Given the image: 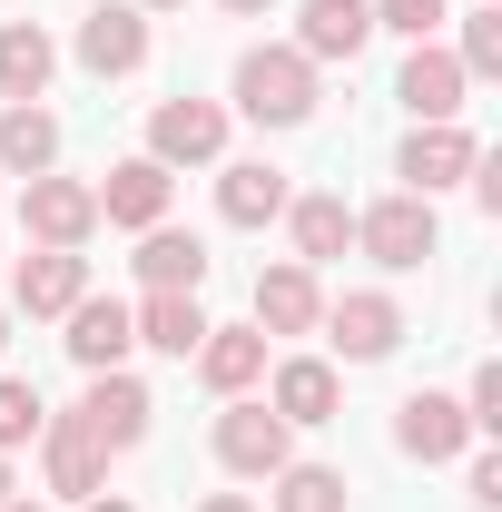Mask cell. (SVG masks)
I'll return each mask as SVG.
<instances>
[{
  "label": "cell",
  "instance_id": "cell-1",
  "mask_svg": "<svg viewBox=\"0 0 502 512\" xmlns=\"http://www.w3.org/2000/svg\"><path fill=\"white\" fill-rule=\"evenodd\" d=\"M237 109H247L256 128L315 119V60L306 50H247V60H237Z\"/></svg>",
  "mask_w": 502,
  "mask_h": 512
},
{
  "label": "cell",
  "instance_id": "cell-2",
  "mask_svg": "<svg viewBox=\"0 0 502 512\" xmlns=\"http://www.w3.org/2000/svg\"><path fill=\"white\" fill-rule=\"evenodd\" d=\"M217 463L247 473V483H276V473L296 463V424L266 414L256 394H227V414H217Z\"/></svg>",
  "mask_w": 502,
  "mask_h": 512
},
{
  "label": "cell",
  "instance_id": "cell-3",
  "mask_svg": "<svg viewBox=\"0 0 502 512\" xmlns=\"http://www.w3.org/2000/svg\"><path fill=\"white\" fill-rule=\"evenodd\" d=\"M355 247L375 256V266H394V276H404V266H424V256L443 247V217H434V197H375V207H365V217H355Z\"/></svg>",
  "mask_w": 502,
  "mask_h": 512
},
{
  "label": "cell",
  "instance_id": "cell-4",
  "mask_svg": "<svg viewBox=\"0 0 502 512\" xmlns=\"http://www.w3.org/2000/svg\"><path fill=\"white\" fill-rule=\"evenodd\" d=\"M20 227H30V247H89V227H99V197L89 178H20Z\"/></svg>",
  "mask_w": 502,
  "mask_h": 512
},
{
  "label": "cell",
  "instance_id": "cell-5",
  "mask_svg": "<svg viewBox=\"0 0 502 512\" xmlns=\"http://www.w3.org/2000/svg\"><path fill=\"white\" fill-rule=\"evenodd\" d=\"M148 158H158V168H207V158H227V109H217V99H158V109H148Z\"/></svg>",
  "mask_w": 502,
  "mask_h": 512
},
{
  "label": "cell",
  "instance_id": "cell-6",
  "mask_svg": "<svg viewBox=\"0 0 502 512\" xmlns=\"http://www.w3.org/2000/svg\"><path fill=\"white\" fill-rule=\"evenodd\" d=\"M315 325L335 335V355H345V365H384V355L404 345V306H394V296H375V286L335 296V306H325Z\"/></svg>",
  "mask_w": 502,
  "mask_h": 512
},
{
  "label": "cell",
  "instance_id": "cell-7",
  "mask_svg": "<svg viewBox=\"0 0 502 512\" xmlns=\"http://www.w3.org/2000/svg\"><path fill=\"white\" fill-rule=\"evenodd\" d=\"M79 69H89V79L148 69V10H138V0H99V10L79 20Z\"/></svg>",
  "mask_w": 502,
  "mask_h": 512
},
{
  "label": "cell",
  "instance_id": "cell-8",
  "mask_svg": "<svg viewBox=\"0 0 502 512\" xmlns=\"http://www.w3.org/2000/svg\"><path fill=\"white\" fill-rule=\"evenodd\" d=\"M148 384L128 375V365H109V375H89V394H79V424L99 434V453H128V444H148Z\"/></svg>",
  "mask_w": 502,
  "mask_h": 512
},
{
  "label": "cell",
  "instance_id": "cell-9",
  "mask_svg": "<svg viewBox=\"0 0 502 512\" xmlns=\"http://www.w3.org/2000/svg\"><path fill=\"white\" fill-rule=\"evenodd\" d=\"M40 463H50V493H69V503L109 493V453H99V434H89L79 414H50V424H40Z\"/></svg>",
  "mask_w": 502,
  "mask_h": 512
},
{
  "label": "cell",
  "instance_id": "cell-10",
  "mask_svg": "<svg viewBox=\"0 0 502 512\" xmlns=\"http://www.w3.org/2000/svg\"><path fill=\"white\" fill-rule=\"evenodd\" d=\"M168 188H178V178H168L158 158H119L89 197H99V217H109V227H138V237H148V227H168Z\"/></svg>",
  "mask_w": 502,
  "mask_h": 512
},
{
  "label": "cell",
  "instance_id": "cell-11",
  "mask_svg": "<svg viewBox=\"0 0 502 512\" xmlns=\"http://www.w3.org/2000/svg\"><path fill=\"white\" fill-rule=\"evenodd\" d=\"M69 365H79V375H109V365H128V345H138V325H128V306L119 296H79V306H69Z\"/></svg>",
  "mask_w": 502,
  "mask_h": 512
},
{
  "label": "cell",
  "instance_id": "cell-12",
  "mask_svg": "<svg viewBox=\"0 0 502 512\" xmlns=\"http://www.w3.org/2000/svg\"><path fill=\"white\" fill-rule=\"evenodd\" d=\"M473 158H483V148H473L453 119H424L414 138H404L394 168H404V188H414V197H434V188H453V178H473Z\"/></svg>",
  "mask_w": 502,
  "mask_h": 512
},
{
  "label": "cell",
  "instance_id": "cell-13",
  "mask_svg": "<svg viewBox=\"0 0 502 512\" xmlns=\"http://www.w3.org/2000/svg\"><path fill=\"white\" fill-rule=\"evenodd\" d=\"M10 296H20L30 316H69V306L89 296V256H79V247H30L20 276H10Z\"/></svg>",
  "mask_w": 502,
  "mask_h": 512
},
{
  "label": "cell",
  "instance_id": "cell-14",
  "mask_svg": "<svg viewBox=\"0 0 502 512\" xmlns=\"http://www.w3.org/2000/svg\"><path fill=\"white\" fill-rule=\"evenodd\" d=\"M463 89H473L463 60L434 50V40H414V60H404V79H394V99L414 109V128H424V119H463Z\"/></svg>",
  "mask_w": 502,
  "mask_h": 512
},
{
  "label": "cell",
  "instance_id": "cell-15",
  "mask_svg": "<svg viewBox=\"0 0 502 512\" xmlns=\"http://www.w3.org/2000/svg\"><path fill=\"white\" fill-rule=\"evenodd\" d=\"M197 375H207V394H256L266 384V335L256 325H207L197 335Z\"/></svg>",
  "mask_w": 502,
  "mask_h": 512
},
{
  "label": "cell",
  "instance_id": "cell-16",
  "mask_svg": "<svg viewBox=\"0 0 502 512\" xmlns=\"http://www.w3.org/2000/svg\"><path fill=\"white\" fill-rule=\"evenodd\" d=\"M394 444L414 453V463H453V453L473 444V424H463V404H453V394H404Z\"/></svg>",
  "mask_w": 502,
  "mask_h": 512
},
{
  "label": "cell",
  "instance_id": "cell-17",
  "mask_svg": "<svg viewBox=\"0 0 502 512\" xmlns=\"http://www.w3.org/2000/svg\"><path fill=\"white\" fill-rule=\"evenodd\" d=\"M138 286L148 296H197L207 286V247H197L188 227H148L138 237Z\"/></svg>",
  "mask_w": 502,
  "mask_h": 512
},
{
  "label": "cell",
  "instance_id": "cell-18",
  "mask_svg": "<svg viewBox=\"0 0 502 512\" xmlns=\"http://www.w3.org/2000/svg\"><path fill=\"white\" fill-rule=\"evenodd\" d=\"M325 296H315V266H266L256 276V335H315Z\"/></svg>",
  "mask_w": 502,
  "mask_h": 512
},
{
  "label": "cell",
  "instance_id": "cell-19",
  "mask_svg": "<svg viewBox=\"0 0 502 512\" xmlns=\"http://www.w3.org/2000/svg\"><path fill=\"white\" fill-rule=\"evenodd\" d=\"M266 414H286V424H335V365H325V355H286V365L266 375Z\"/></svg>",
  "mask_w": 502,
  "mask_h": 512
},
{
  "label": "cell",
  "instance_id": "cell-20",
  "mask_svg": "<svg viewBox=\"0 0 502 512\" xmlns=\"http://www.w3.org/2000/svg\"><path fill=\"white\" fill-rule=\"evenodd\" d=\"M286 168H266V158H237V168H227V178H217V217H227V227H276V217H286Z\"/></svg>",
  "mask_w": 502,
  "mask_h": 512
},
{
  "label": "cell",
  "instance_id": "cell-21",
  "mask_svg": "<svg viewBox=\"0 0 502 512\" xmlns=\"http://www.w3.org/2000/svg\"><path fill=\"white\" fill-rule=\"evenodd\" d=\"M0 168H10V178H50V168H60V119H50L40 99H10V109H0Z\"/></svg>",
  "mask_w": 502,
  "mask_h": 512
},
{
  "label": "cell",
  "instance_id": "cell-22",
  "mask_svg": "<svg viewBox=\"0 0 502 512\" xmlns=\"http://www.w3.org/2000/svg\"><path fill=\"white\" fill-rule=\"evenodd\" d=\"M60 69V40L40 20H0V99H40Z\"/></svg>",
  "mask_w": 502,
  "mask_h": 512
},
{
  "label": "cell",
  "instance_id": "cell-23",
  "mask_svg": "<svg viewBox=\"0 0 502 512\" xmlns=\"http://www.w3.org/2000/svg\"><path fill=\"white\" fill-rule=\"evenodd\" d=\"M375 40V10L365 0H306V20H296V50L306 60H355Z\"/></svg>",
  "mask_w": 502,
  "mask_h": 512
},
{
  "label": "cell",
  "instance_id": "cell-24",
  "mask_svg": "<svg viewBox=\"0 0 502 512\" xmlns=\"http://www.w3.org/2000/svg\"><path fill=\"white\" fill-rule=\"evenodd\" d=\"M286 227H296V266H325V256L355 247V207L345 197H286Z\"/></svg>",
  "mask_w": 502,
  "mask_h": 512
},
{
  "label": "cell",
  "instance_id": "cell-25",
  "mask_svg": "<svg viewBox=\"0 0 502 512\" xmlns=\"http://www.w3.org/2000/svg\"><path fill=\"white\" fill-rule=\"evenodd\" d=\"M128 325H138V345H158V355H197L207 306H197V296H148V306H128Z\"/></svg>",
  "mask_w": 502,
  "mask_h": 512
},
{
  "label": "cell",
  "instance_id": "cell-26",
  "mask_svg": "<svg viewBox=\"0 0 502 512\" xmlns=\"http://www.w3.org/2000/svg\"><path fill=\"white\" fill-rule=\"evenodd\" d=\"M276 512H345V473H325V463H286V473H276Z\"/></svg>",
  "mask_w": 502,
  "mask_h": 512
},
{
  "label": "cell",
  "instance_id": "cell-27",
  "mask_svg": "<svg viewBox=\"0 0 502 512\" xmlns=\"http://www.w3.org/2000/svg\"><path fill=\"white\" fill-rule=\"evenodd\" d=\"M40 424H50V404H40V384H20V375H0V453H20V444H40Z\"/></svg>",
  "mask_w": 502,
  "mask_h": 512
},
{
  "label": "cell",
  "instance_id": "cell-28",
  "mask_svg": "<svg viewBox=\"0 0 502 512\" xmlns=\"http://www.w3.org/2000/svg\"><path fill=\"white\" fill-rule=\"evenodd\" d=\"M453 60H463V79H493L502 69V10H473V20H463V50H453Z\"/></svg>",
  "mask_w": 502,
  "mask_h": 512
},
{
  "label": "cell",
  "instance_id": "cell-29",
  "mask_svg": "<svg viewBox=\"0 0 502 512\" xmlns=\"http://www.w3.org/2000/svg\"><path fill=\"white\" fill-rule=\"evenodd\" d=\"M375 10V30H404V40H434L443 30V0H365Z\"/></svg>",
  "mask_w": 502,
  "mask_h": 512
},
{
  "label": "cell",
  "instance_id": "cell-30",
  "mask_svg": "<svg viewBox=\"0 0 502 512\" xmlns=\"http://www.w3.org/2000/svg\"><path fill=\"white\" fill-rule=\"evenodd\" d=\"M463 424H473V434H502V365H473V384H463Z\"/></svg>",
  "mask_w": 502,
  "mask_h": 512
},
{
  "label": "cell",
  "instance_id": "cell-31",
  "mask_svg": "<svg viewBox=\"0 0 502 512\" xmlns=\"http://www.w3.org/2000/svg\"><path fill=\"white\" fill-rule=\"evenodd\" d=\"M473 503L502 512V453H473Z\"/></svg>",
  "mask_w": 502,
  "mask_h": 512
},
{
  "label": "cell",
  "instance_id": "cell-32",
  "mask_svg": "<svg viewBox=\"0 0 502 512\" xmlns=\"http://www.w3.org/2000/svg\"><path fill=\"white\" fill-rule=\"evenodd\" d=\"M197 512H256V503H247V493H207Z\"/></svg>",
  "mask_w": 502,
  "mask_h": 512
},
{
  "label": "cell",
  "instance_id": "cell-33",
  "mask_svg": "<svg viewBox=\"0 0 502 512\" xmlns=\"http://www.w3.org/2000/svg\"><path fill=\"white\" fill-rule=\"evenodd\" d=\"M217 10H237V20H266V10H276V0H217Z\"/></svg>",
  "mask_w": 502,
  "mask_h": 512
},
{
  "label": "cell",
  "instance_id": "cell-34",
  "mask_svg": "<svg viewBox=\"0 0 502 512\" xmlns=\"http://www.w3.org/2000/svg\"><path fill=\"white\" fill-rule=\"evenodd\" d=\"M89 512H138V503H119V493H89Z\"/></svg>",
  "mask_w": 502,
  "mask_h": 512
},
{
  "label": "cell",
  "instance_id": "cell-35",
  "mask_svg": "<svg viewBox=\"0 0 502 512\" xmlns=\"http://www.w3.org/2000/svg\"><path fill=\"white\" fill-rule=\"evenodd\" d=\"M138 10H148V20H158V10H188V0H138Z\"/></svg>",
  "mask_w": 502,
  "mask_h": 512
},
{
  "label": "cell",
  "instance_id": "cell-36",
  "mask_svg": "<svg viewBox=\"0 0 502 512\" xmlns=\"http://www.w3.org/2000/svg\"><path fill=\"white\" fill-rule=\"evenodd\" d=\"M0 503H10V453H0Z\"/></svg>",
  "mask_w": 502,
  "mask_h": 512
},
{
  "label": "cell",
  "instance_id": "cell-37",
  "mask_svg": "<svg viewBox=\"0 0 502 512\" xmlns=\"http://www.w3.org/2000/svg\"><path fill=\"white\" fill-rule=\"evenodd\" d=\"M0 512H40V503H0Z\"/></svg>",
  "mask_w": 502,
  "mask_h": 512
},
{
  "label": "cell",
  "instance_id": "cell-38",
  "mask_svg": "<svg viewBox=\"0 0 502 512\" xmlns=\"http://www.w3.org/2000/svg\"><path fill=\"white\" fill-rule=\"evenodd\" d=\"M0 345H10V316H0Z\"/></svg>",
  "mask_w": 502,
  "mask_h": 512
}]
</instances>
